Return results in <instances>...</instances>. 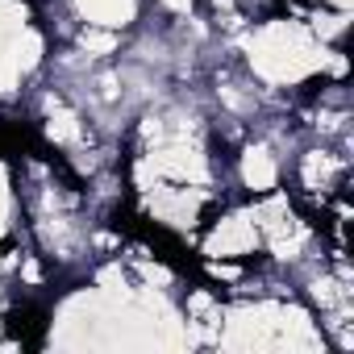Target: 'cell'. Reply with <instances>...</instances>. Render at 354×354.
<instances>
[{"instance_id": "1", "label": "cell", "mask_w": 354, "mask_h": 354, "mask_svg": "<svg viewBox=\"0 0 354 354\" xmlns=\"http://www.w3.org/2000/svg\"><path fill=\"white\" fill-rule=\"evenodd\" d=\"M325 50L329 46H321L300 17H267L242 34L246 75L263 92L317 84L325 75Z\"/></svg>"}, {"instance_id": "2", "label": "cell", "mask_w": 354, "mask_h": 354, "mask_svg": "<svg viewBox=\"0 0 354 354\" xmlns=\"http://www.w3.org/2000/svg\"><path fill=\"white\" fill-rule=\"evenodd\" d=\"M292 180L300 188V196L313 205V209H325V201L333 192L346 188L350 180V158L342 146H333L329 138H321L317 146H304L292 162Z\"/></svg>"}, {"instance_id": "3", "label": "cell", "mask_w": 354, "mask_h": 354, "mask_svg": "<svg viewBox=\"0 0 354 354\" xmlns=\"http://www.w3.org/2000/svg\"><path fill=\"white\" fill-rule=\"evenodd\" d=\"M196 246H201V259H238V263H250L263 250V234H259L250 209H225L221 205L201 225Z\"/></svg>"}, {"instance_id": "4", "label": "cell", "mask_w": 354, "mask_h": 354, "mask_svg": "<svg viewBox=\"0 0 354 354\" xmlns=\"http://www.w3.org/2000/svg\"><path fill=\"white\" fill-rule=\"evenodd\" d=\"M234 171H238V184H242L250 196L275 192V188H279V175H283V167H279V146H275L271 138H263V133L250 138V142H242Z\"/></svg>"}, {"instance_id": "5", "label": "cell", "mask_w": 354, "mask_h": 354, "mask_svg": "<svg viewBox=\"0 0 354 354\" xmlns=\"http://www.w3.org/2000/svg\"><path fill=\"white\" fill-rule=\"evenodd\" d=\"M71 9L84 26H100V30H129L142 17V0H71Z\"/></svg>"}, {"instance_id": "6", "label": "cell", "mask_w": 354, "mask_h": 354, "mask_svg": "<svg viewBox=\"0 0 354 354\" xmlns=\"http://www.w3.org/2000/svg\"><path fill=\"white\" fill-rule=\"evenodd\" d=\"M71 46H75L88 63H109V59H117V55L125 50L121 34H117V30H100V26H80V30L71 34Z\"/></svg>"}, {"instance_id": "7", "label": "cell", "mask_w": 354, "mask_h": 354, "mask_svg": "<svg viewBox=\"0 0 354 354\" xmlns=\"http://www.w3.org/2000/svg\"><path fill=\"white\" fill-rule=\"evenodd\" d=\"M17 209H21V201H17L13 171H9L5 162H0V242L17 234Z\"/></svg>"}, {"instance_id": "8", "label": "cell", "mask_w": 354, "mask_h": 354, "mask_svg": "<svg viewBox=\"0 0 354 354\" xmlns=\"http://www.w3.org/2000/svg\"><path fill=\"white\" fill-rule=\"evenodd\" d=\"M154 5H158L167 17H180V21H188V17L196 13V0H154Z\"/></svg>"}, {"instance_id": "9", "label": "cell", "mask_w": 354, "mask_h": 354, "mask_svg": "<svg viewBox=\"0 0 354 354\" xmlns=\"http://www.w3.org/2000/svg\"><path fill=\"white\" fill-rule=\"evenodd\" d=\"M313 5H321V9H342V13H350V5H354V0H313Z\"/></svg>"}, {"instance_id": "10", "label": "cell", "mask_w": 354, "mask_h": 354, "mask_svg": "<svg viewBox=\"0 0 354 354\" xmlns=\"http://www.w3.org/2000/svg\"><path fill=\"white\" fill-rule=\"evenodd\" d=\"M0 308H5V288H0Z\"/></svg>"}]
</instances>
